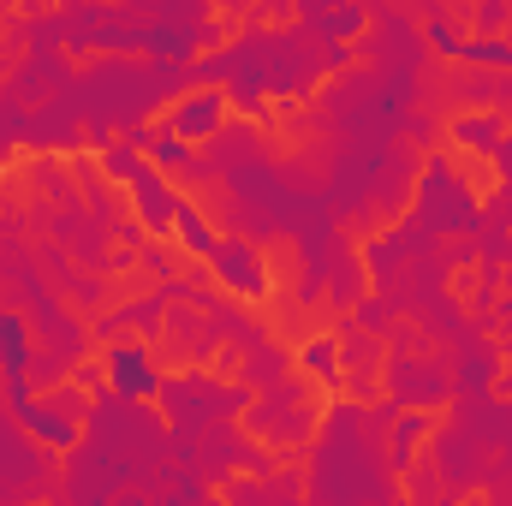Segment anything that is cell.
<instances>
[{
    "label": "cell",
    "instance_id": "cell-1",
    "mask_svg": "<svg viewBox=\"0 0 512 506\" xmlns=\"http://www.w3.org/2000/svg\"><path fill=\"white\" fill-rule=\"evenodd\" d=\"M411 203H417V227H423L429 239H441V233H447V239H465V233L483 221L477 191L465 185V173H459L447 155H429V161H423Z\"/></svg>",
    "mask_w": 512,
    "mask_h": 506
},
{
    "label": "cell",
    "instance_id": "cell-2",
    "mask_svg": "<svg viewBox=\"0 0 512 506\" xmlns=\"http://www.w3.org/2000/svg\"><path fill=\"white\" fill-rule=\"evenodd\" d=\"M245 405H251L245 381H215L209 370H185V376L161 381V411L173 417V429H209V423H227Z\"/></svg>",
    "mask_w": 512,
    "mask_h": 506
},
{
    "label": "cell",
    "instance_id": "cell-3",
    "mask_svg": "<svg viewBox=\"0 0 512 506\" xmlns=\"http://www.w3.org/2000/svg\"><path fill=\"white\" fill-rule=\"evenodd\" d=\"M316 423H322L316 387H304L292 376L280 387H268V393H251V405H245V429L256 441H274V447H304L316 435Z\"/></svg>",
    "mask_w": 512,
    "mask_h": 506
},
{
    "label": "cell",
    "instance_id": "cell-4",
    "mask_svg": "<svg viewBox=\"0 0 512 506\" xmlns=\"http://www.w3.org/2000/svg\"><path fill=\"white\" fill-rule=\"evenodd\" d=\"M382 387H387V405H399V411L453 405V376H447V364L435 352H387Z\"/></svg>",
    "mask_w": 512,
    "mask_h": 506
},
{
    "label": "cell",
    "instance_id": "cell-5",
    "mask_svg": "<svg viewBox=\"0 0 512 506\" xmlns=\"http://www.w3.org/2000/svg\"><path fill=\"white\" fill-rule=\"evenodd\" d=\"M24 143L42 149V155H78V149L90 143V120H84V96H78V84L60 90L48 108L30 114V137H24Z\"/></svg>",
    "mask_w": 512,
    "mask_h": 506
},
{
    "label": "cell",
    "instance_id": "cell-6",
    "mask_svg": "<svg viewBox=\"0 0 512 506\" xmlns=\"http://www.w3.org/2000/svg\"><path fill=\"white\" fill-rule=\"evenodd\" d=\"M102 376H108V393H120L131 405H149L161 399V364L143 340H120V346H102Z\"/></svg>",
    "mask_w": 512,
    "mask_h": 506
},
{
    "label": "cell",
    "instance_id": "cell-7",
    "mask_svg": "<svg viewBox=\"0 0 512 506\" xmlns=\"http://www.w3.org/2000/svg\"><path fill=\"white\" fill-rule=\"evenodd\" d=\"M429 465L441 471V483H447L453 495H465V489H477V483H483L489 453H483L477 441H465L453 423H435V429H429Z\"/></svg>",
    "mask_w": 512,
    "mask_h": 506
},
{
    "label": "cell",
    "instance_id": "cell-8",
    "mask_svg": "<svg viewBox=\"0 0 512 506\" xmlns=\"http://www.w3.org/2000/svg\"><path fill=\"white\" fill-rule=\"evenodd\" d=\"M447 376H453V399H477V393H495V381H501V352L471 328L459 346H447Z\"/></svg>",
    "mask_w": 512,
    "mask_h": 506
},
{
    "label": "cell",
    "instance_id": "cell-9",
    "mask_svg": "<svg viewBox=\"0 0 512 506\" xmlns=\"http://www.w3.org/2000/svg\"><path fill=\"white\" fill-rule=\"evenodd\" d=\"M179 203H185V191H179L167 173L143 167V173L131 179V221H137L149 239H167V233H173V221H179Z\"/></svg>",
    "mask_w": 512,
    "mask_h": 506
},
{
    "label": "cell",
    "instance_id": "cell-10",
    "mask_svg": "<svg viewBox=\"0 0 512 506\" xmlns=\"http://www.w3.org/2000/svg\"><path fill=\"white\" fill-rule=\"evenodd\" d=\"M453 429L465 441H477L483 453H507L512 447V405L495 393H477V399H453Z\"/></svg>",
    "mask_w": 512,
    "mask_h": 506
},
{
    "label": "cell",
    "instance_id": "cell-11",
    "mask_svg": "<svg viewBox=\"0 0 512 506\" xmlns=\"http://www.w3.org/2000/svg\"><path fill=\"white\" fill-rule=\"evenodd\" d=\"M167 126L179 131V143H215L221 131H227V96L221 90H191V96H179L173 102V114H167Z\"/></svg>",
    "mask_w": 512,
    "mask_h": 506
},
{
    "label": "cell",
    "instance_id": "cell-12",
    "mask_svg": "<svg viewBox=\"0 0 512 506\" xmlns=\"http://www.w3.org/2000/svg\"><path fill=\"white\" fill-rule=\"evenodd\" d=\"M215 280L227 286V292H239V298H262L268 292V262L256 256V239H221V251H215Z\"/></svg>",
    "mask_w": 512,
    "mask_h": 506
},
{
    "label": "cell",
    "instance_id": "cell-13",
    "mask_svg": "<svg viewBox=\"0 0 512 506\" xmlns=\"http://www.w3.org/2000/svg\"><path fill=\"white\" fill-rule=\"evenodd\" d=\"M12 423H18L36 447H48V453H78V447H84V429H78V423H66L48 399H30Z\"/></svg>",
    "mask_w": 512,
    "mask_h": 506
},
{
    "label": "cell",
    "instance_id": "cell-14",
    "mask_svg": "<svg viewBox=\"0 0 512 506\" xmlns=\"http://www.w3.org/2000/svg\"><path fill=\"white\" fill-rule=\"evenodd\" d=\"M126 143H137L143 149V161L155 167V173H185L191 161H197V149L191 143H179V131L167 126V120H149V126H137V131H126Z\"/></svg>",
    "mask_w": 512,
    "mask_h": 506
},
{
    "label": "cell",
    "instance_id": "cell-15",
    "mask_svg": "<svg viewBox=\"0 0 512 506\" xmlns=\"http://www.w3.org/2000/svg\"><path fill=\"white\" fill-rule=\"evenodd\" d=\"M429 429H435L429 411H399L382 429V459H387L393 477H405V471L417 465V447H429Z\"/></svg>",
    "mask_w": 512,
    "mask_h": 506
},
{
    "label": "cell",
    "instance_id": "cell-16",
    "mask_svg": "<svg viewBox=\"0 0 512 506\" xmlns=\"http://www.w3.org/2000/svg\"><path fill=\"white\" fill-rule=\"evenodd\" d=\"M30 358H36V328H30V316L0 304V376L30 381Z\"/></svg>",
    "mask_w": 512,
    "mask_h": 506
},
{
    "label": "cell",
    "instance_id": "cell-17",
    "mask_svg": "<svg viewBox=\"0 0 512 506\" xmlns=\"http://www.w3.org/2000/svg\"><path fill=\"white\" fill-rule=\"evenodd\" d=\"M334 340H340V370H346V376H382V364H387L382 334H364V328L346 322Z\"/></svg>",
    "mask_w": 512,
    "mask_h": 506
},
{
    "label": "cell",
    "instance_id": "cell-18",
    "mask_svg": "<svg viewBox=\"0 0 512 506\" xmlns=\"http://www.w3.org/2000/svg\"><path fill=\"white\" fill-rule=\"evenodd\" d=\"M292 370V352L280 346V340H262L256 352H245V364H239V381L251 387V393H268V387H280Z\"/></svg>",
    "mask_w": 512,
    "mask_h": 506
},
{
    "label": "cell",
    "instance_id": "cell-19",
    "mask_svg": "<svg viewBox=\"0 0 512 506\" xmlns=\"http://www.w3.org/2000/svg\"><path fill=\"white\" fill-rule=\"evenodd\" d=\"M364 292H370L364 256H358V251H340L334 262H328V286H322V298H328V304H340V310H352Z\"/></svg>",
    "mask_w": 512,
    "mask_h": 506
},
{
    "label": "cell",
    "instance_id": "cell-20",
    "mask_svg": "<svg viewBox=\"0 0 512 506\" xmlns=\"http://www.w3.org/2000/svg\"><path fill=\"white\" fill-rule=\"evenodd\" d=\"M173 239H179V251L185 256H197V262H215V251H221V233L203 221V209L185 197L179 203V221H173Z\"/></svg>",
    "mask_w": 512,
    "mask_h": 506
},
{
    "label": "cell",
    "instance_id": "cell-21",
    "mask_svg": "<svg viewBox=\"0 0 512 506\" xmlns=\"http://www.w3.org/2000/svg\"><path fill=\"white\" fill-rule=\"evenodd\" d=\"M298 364H304V376L316 381V387H328V393H334L340 376H346V370H340V340H334V334H310V340L298 346Z\"/></svg>",
    "mask_w": 512,
    "mask_h": 506
},
{
    "label": "cell",
    "instance_id": "cell-22",
    "mask_svg": "<svg viewBox=\"0 0 512 506\" xmlns=\"http://www.w3.org/2000/svg\"><path fill=\"white\" fill-rule=\"evenodd\" d=\"M60 18H66V48H72V54H96V48H102V30H108V18H114V6H66Z\"/></svg>",
    "mask_w": 512,
    "mask_h": 506
},
{
    "label": "cell",
    "instance_id": "cell-23",
    "mask_svg": "<svg viewBox=\"0 0 512 506\" xmlns=\"http://www.w3.org/2000/svg\"><path fill=\"white\" fill-rule=\"evenodd\" d=\"M447 137L465 143V149H477V155H489V149L507 137V120H501V114H453Z\"/></svg>",
    "mask_w": 512,
    "mask_h": 506
},
{
    "label": "cell",
    "instance_id": "cell-24",
    "mask_svg": "<svg viewBox=\"0 0 512 506\" xmlns=\"http://www.w3.org/2000/svg\"><path fill=\"white\" fill-rule=\"evenodd\" d=\"M459 66L501 78V72H512V42H507V36H465V48H459Z\"/></svg>",
    "mask_w": 512,
    "mask_h": 506
},
{
    "label": "cell",
    "instance_id": "cell-25",
    "mask_svg": "<svg viewBox=\"0 0 512 506\" xmlns=\"http://www.w3.org/2000/svg\"><path fill=\"white\" fill-rule=\"evenodd\" d=\"M143 167H149V161H143V149L126 143V137H114V143H102V149H96V173H102V179H114V185H126V191H131V179H137Z\"/></svg>",
    "mask_w": 512,
    "mask_h": 506
},
{
    "label": "cell",
    "instance_id": "cell-26",
    "mask_svg": "<svg viewBox=\"0 0 512 506\" xmlns=\"http://www.w3.org/2000/svg\"><path fill=\"white\" fill-rule=\"evenodd\" d=\"M221 96H227V108H239L245 120H262V114H268V84H262V66H245V72H239Z\"/></svg>",
    "mask_w": 512,
    "mask_h": 506
},
{
    "label": "cell",
    "instance_id": "cell-27",
    "mask_svg": "<svg viewBox=\"0 0 512 506\" xmlns=\"http://www.w3.org/2000/svg\"><path fill=\"white\" fill-rule=\"evenodd\" d=\"M24 137H30V108H18V102L0 90V161H6Z\"/></svg>",
    "mask_w": 512,
    "mask_h": 506
},
{
    "label": "cell",
    "instance_id": "cell-28",
    "mask_svg": "<svg viewBox=\"0 0 512 506\" xmlns=\"http://www.w3.org/2000/svg\"><path fill=\"white\" fill-rule=\"evenodd\" d=\"M90 399H96V393H90V387H78V381H60V387L48 393V405H54L66 423H78V429H84V417H90Z\"/></svg>",
    "mask_w": 512,
    "mask_h": 506
},
{
    "label": "cell",
    "instance_id": "cell-29",
    "mask_svg": "<svg viewBox=\"0 0 512 506\" xmlns=\"http://www.w3.org/2000/svg\"><path fill=\"white\" fill-rule=\"evenodd\" d=\"M352 328H364V334H387V328H393V304H387L382 292H364V298L352 304Z\"/></svg>",
    "mask_w": 512,
    "mask_h": 506
},
{
    "label": "cell",
    "instance_id": "cell-30",
    "mask_svg": "<svg viewBox=\"0 0 512 506\" xmlns=\"http://www.w3.org/2000/svg\"><path fill=\"white\" fill-rule=\"evenodd\" d=\"M66 376H72V364H66L60 352H48V346H36V358H30V381H42V387L54 393V387H60Z\"/></svg>",
    "mask_w": 512,
    "mask_h": 506
},
{
    "label": "cell",
    "instance_id": "cell-31",
    "mask_svg": "<svg viewBox=\"0 0 512 506\" xmlns=\"http://www.w3.org/2000/svg\"><path fill=\"white\" fill-rule=\"evenodd\" d=\"M143 274H161V280L173 286V274H179V256L167 251V245H149V251H143Z\"/></svg>",
    "mask_w": 512,
    "mask_h": 506
},
{
    "label": "cell",
    "instance_id": "cell-32",
    "mask_svg": "<svg viewBox=\"0 0 512 506\" xmlns=\"http://www.w3.org/2000/svg\"><path fill=\"white\" fill-rule=\"evenodd\" d=\"M399 131H405L411 143H429V137H435V114H405V120H399Z\"/></svg>",
    "mask_w": 512,
    "mask_h": 506
},
{
    "label": "cell",
    "instance_id": "cell-33",
    "mask_svg": "<svg viewBox=\"0 0 512 506\" xmlns=\"http://www.w3.org/2000/svg\"><path fill=\"white\" fill-rule=\"evenodd\" d=\"M489 161H495V167H501V173L512 179V131L501 137V143H495V149H489Z\"/></svg>",
    "mask_w": 512,
    "mask_h": 506
},
{
    "label": "cell",
    "instance_id": "cell-34",
    "mask_svg": "<svg viewBox=\"0 0 512 506\" xmlns=\"http://www.w3.org/2000/svg\"><path fill=\"white\" fill-rule=\"evenodd\" d=\"M108 506H155V495H149V489L137 483V489H126V495H114Z\"/></svg>",
    "mask_w": 512,
    "mask_h": 506
},
{
    "label": "cell",
    "instance_id": "cell-35",
    "mask_svg": "<svg viewBox=\"0 0 512 506\" xmlns=\"http://www.w3.org/2000/svg\"><path fill=\"white\" fill-rule=\"evenodd\" d=\"M6 48H12V42L0 36V90H6V78H12V54H6Z\"/></svg>",
    "mask_w": 512,
    "mask_h": 506
},
{
    "label": "cell",
    "instance_id": "cell-36",
    "mask_svg": "<svg viewBox=\"0 0 512 506\" xmlns=\"http://www.w3.org/2000/svg\"><path fill=\"white\" fill-rule=\"evenodd\" d=\"M495 352H501V358H512V334H501V346H495Z\"/></svg>",
    "mask_w": 512,
    "mask_h": 506
},
{
    "label": "cell",
    "instance_id": "cell-37",
    "mask_svg": "<svg viewBox=\"0 0 512 506\" xmlns=\"http://www.w3.org/2000/svg\"><path fill=\"white\" fill-rule=\"evenodd\" d=\"M203 506H227V495H209V501H203Z\"/></svg>",
    "mask_w": 512,
    "mask_h": 506
},
{
    "label": "cell",
    "instance_id": "cell-38",
    "mask_svg": "<svg viewBox=\"0 0 512 506\" xmlns=\"http://www.w3.org/2000/svg\"><path fill=\"white\" fill-rule=\"evenodd\" d=\"M0 405H6V376H0Z\"/></svg>",
    "mask_w": 512,
    "mask_h": 506
},
{
    "label": "cell",
    "instance_id": "cell-39",
    "mask_svg": "<svg viewBox=\"0 0 512 506\" xmlns=\"http://www.w3.org/2000/svg\"><path fill=\"white\" fill-rule=\"evenodd\" d=\"M393 506H411V501H405V495H399V501H393Z\"/></svg>",
    "mask_w": 512,
    "mask_h": 506
},
{
    "label": "cell",
    "instance_id": "cell-40",
    "mask_svg": "<svg viewBox=\"0 0 512 506\" xmlns=\"http://www.w3.org/2000/svg\"><path fill=\"white\" fill-rule=\"evenodd\" d=\"M507 304H512V280H507Z\"/></svg>",
    "mask_w": 512,
    "mask_h": 506
},
{
    "label": "cell",
    "instance_id": "cell-41",
    "mask_svg": "<svg viewBox=\"0 0 512 506\" xmlns=\"http://www.w3.org/2000/svg\"><path fill=\"white\" fill-rule=\"evenodd\" d=\"M489 506H501V501H489Z\"/></svg>",
    "mask_w": 512,
    "mask_h": 506
}]
</instances>
